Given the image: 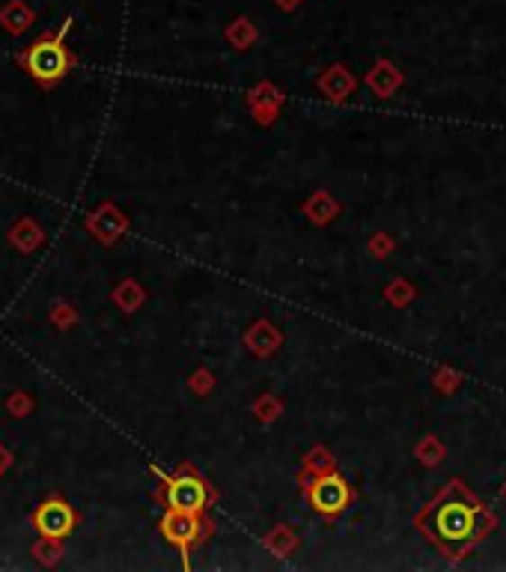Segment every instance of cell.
Masks as SVG:
<instances>
[{
  "mask_svg": "<svg viewBox=\"0 0 506 572\" xmlns=\"http://www.w3.org/2000/svg\"><path fill=\"white\" fill-rule=\"evenodd\" d=\"M429 531L441 546L459 551L480 534V513L465 501H447L432 513Z\"/></svg>",
  "mask_w": 506,
  "mask_h": 572,
  "instance_id": "cell-1",
  "label": "cell"
},
{
  "mask_svg": "<svg viewBox=\"0 0 506 572\" xmlns=\"http://www.w3.org/2000/svg\"><path fill=\"white\" fill-rule=\"evenodd\" d=\"M69 24L72 22H66L57 36H42L39 42H33L31 48H27V54L22 57V63L27 66V72H31L36 81L54 84V81H60L66 72H69L72 57H69V51H66V45H63L66 27H69Z\"/></svg>",
  "mask_w": 506,
  "mask_h": 572,
  "instance_id": "cell-2",
  "label": "cell"
},
{
  "mask_svg": "<svg viewBox=\"0 0 506 572\" xmlns=\"http://www.w3.org/2000/svg\"><path fill=\"white\" fill-rule=\"evenodd\" d=\"M206 501H209L206 483H203L200 477H194V474H179V477H173L167 483L170 510H182V513H194V516H200L203 507H206Z\"/></svg>",
  "mask_w": 506,
  "mask_h": 572,
  "instance_id": "cell-3",
  "label": "cell"
},
{
  "mask_svg": "<svg viewBox=\"0 0 506 572\" xmlns=\"http://www.w3.org/2000/svg\"><path fill=\"white\" fill-rule=\"evenodd\" d=\"M33 522H36V528L42 537L63 540V537H69L72 528H75V510L60 498H48L42 507L36 510Z\"/></svg>",
  "mask_w": 506,
  "mask_h": 572,
  "instance_id": "cell-4",
  "label": "cell"
},
{
  "mask_svg": "<svg viewBox=\"0 0 506 572\" xmlns=\"http://www.w3.org/2000/svg\"><path fill=\"white\" fill-rule=\"evenodd\" d=\"M310 504L322 513V516H337V513L346 510L348 504V486L339 474H325L313 483L310 489Z\"/></svg>",
  "mask_w": 506,
  "mask_h": 572,
  "instance_id": "cell-5",
  "label": "cell"
},
{
  "mask_svg": "<svg viewBox=\"0 0 506 572\" xmlns=\"http://www.w3.org/2000/svg\"><path fill=\"white\" fill-rule=\"evenodd\" d=\"M161 534H164V540L176 542V546H191L200 534L197 516H194V513L170 510L167 516L161 519Z\"/></svg>",
  "mask_w": 506,
  "mask_h": 572,
  "instance_id": "cell-6",
  "label": "cell"
}]
</instances>
